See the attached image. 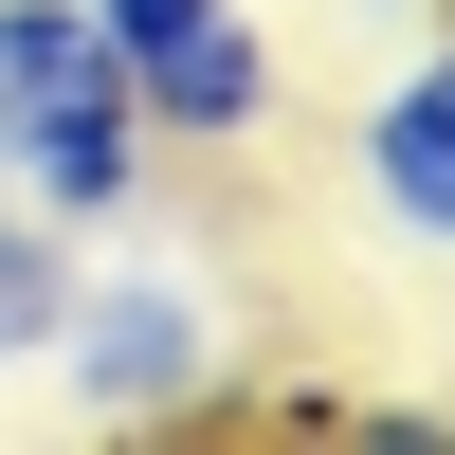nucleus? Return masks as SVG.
<instances>
[{"instance_id":"nucleus-1","label":"nucleus","mask_w":455,"mask_h":455,"mask_svg":"<svg viewBox=\"0 0 455 455\" xmlns=\"http://www.w3.org/2000/svg\"><path fill=\"white\" fill-rule=\"evenodd\" d=\"M0 182H19L55 237H128V219L164 201V146H146L92 0H0Z\"/></svg>"},{"instance_id":"nucleus-2","label":"nucleus","mask_w":455,"mask_h":455,"mask_svg":"<svg viewBox=\"0 0 455 455\" xmlns=\"http://www.w3.org/2000/svg\"><path fill=\"white\" fill-rule=\"evenodd\" d=\"M73 383V419H109V437H182V419H237V291L219 274H182V255H73V291H55V347H36Z\"/></svg>"},{"instance_id":"nucleus-3","label":"nucleus","mask_w":455,"mask_h":455,"mask_svg":"<svg viewBox=\"0 0 455 455\" xmlns=\"http://www.w3.org/2000/svg\"><path fill=\"white\" fill-rule=\"evenodd\" d=\"M146 146H255L274 128V19L255 0H92Z\"/></svg>"},{"instance_id":"nucleus-4","label":"nucleus","mask_w":455,"mask_h":455,"mask_svg":"<svg viewBox=\"0 0 455 455\" xmlns=\"http://www.w3.org/2000/svg\"><path fill=\"white\" fill-rule=\"evenodd\" d=\"M347 201L383 219L401 255H455V19L347 109Z\"/></svg>"},{"instance_id":"nucleus-5","label":"nucleus","mask_w":455,"mask_h":455,"mask_svg":"<svg viewBox=\"0 0 455 455\" xmlns=\"http://www.w3.org/2000/svg\"><path fill=\"white\" fill-rule=\"evenodd\" d=\"M73 255H92V237H55V219L0 182V364H36V347H55V291H73Z\"/></svg>"}]
</instances>
